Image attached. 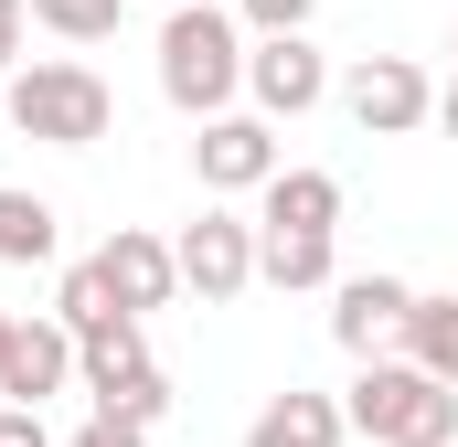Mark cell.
Listing matches in <instances>:
<instances>
[{"mask_svg": "<svg viewBox=\"0 0 458 447\" xmlns=\"http://www.w3.org/2000/svg\"><path fill=\"white\" fill-rule=\"evenodd\" d=\"M234 86H245V32H234V11H214V0L171 11V21H160V97L182 117H234Z\"/></svg>", "mask_w": 458, "mask_h": 447, "instance_id": "6da1fadb", "label": "cell"}, {"mask_svg": "<svg viewBox=\"0 0 458 447\" xmlns=\"http://www.w3.org/2000/svg\"><path fill=\"white\" fill-rule=\"evenodd\" d=\"M342 416L373 447H448L458 437V394L437 373H416V362H362V384H352Z\"/></svg>", "mask_w": 458, "mask_h": 447, "instance_id": "7a4b0ae2", "label": "cell"}, {"mask_svg": "<svg viewBox=\"0 0 458 447\" xmlns=\"http://www.w3.org/2000/svg\"><path fill=\"white\" fill-rule=\"evenodd\" d=\"M107 75L97 64H32V75H11V128L21 139H54V149H97L107 139Z\"/></svg>", "mask_w": 458, "mask_h": 447, "instance_id": "3957f363", "label": "cell"}, {"mask_svg": "<svg viewBox=\"0 0 458 447\" xmlns=\"http://www.w3.org/2000/svg\"><path fill=\"white\" fill-rule=\"evenodd\" d=\"M342 107H352L362 139H405V128L437 117V86H427V64H405V54H362L342 75Z\"/></svg>", "mask_w": 458, "mask_h": 447, "instance_id": "277c9868", "label": "cell"}, {"mask_svg": "<svg viewBox=\"0 0 458 447\" xmlns=\"http://www.w3.org/2000/svg\"><path fill=\"white\" fill-rule=\"evenodd\" d=\"M171 266H182V288H192L203 309H225V299H245V288H256V224H234V214L182 224Z\"/></svg>", "mask_w": 458, "mask_h": 447, "instance_id": "5b68a950", "label": "cell"}, {"mask_svg": "<svg viewBox=\"0 0 458 447\" xmlns=\"http://www.w3.org/2000/svg\"><path fill=\"white\" fill-rule=\"evenodd\" d=\"M245 86H256V107H267V117H310L320 97H331V64H320L310 32H267V43L245 54Z\"/></svg>", "mask_w": 458, "mask_h": 447, "instance_id": "8992f818", "label": "cell"}, {"mask_svg": "<svg viewBox=\"0 0 458 447\" xmlns=\"http://www.w3.org/2000/svg\"><path fill=\"white\" fill-rule=\"evenodd\" d=\"M97 277H107L117 320H139V309H171V299H182V266H171V245H160V234H139V224H117L107 245H97Z\"/></svg>", "mask_w": 458, "mask_h": 447, "instance_id": "52a82bcc", "label": "cell"}, {"mask_svg": "<svg viewBox=\"0 0 458 447\" xmlns=\"http://www.w3.org/2000/svg\"><path fill=\"white\" fill-rule=\"evenodd\" d=\"M192 171H203V192H267L277 181V128L267 117H203Z\"/></svg>", "mask_w": 458, "mask_h": 447, "instance_id": "ba28073f", "label": "cell"}, {"mask_svg": "<svg viewBox=\"0 0 458 447\" xmlns=\"http://www.w3.org/2000/svg\"><path fill=\"white\" fill-rule=\"evenodd\" d=\"M405 309H416L405 277H342L331 288V341H342L352 362H373L384 341H405Z\"/></svg>", "mask_w": 458, "mask_h": 447, "instance_id": "9c48e42d", "label": "cell"}, {"mask_svg": "<svg viewBox=\"0 0 458 447\" xmlns=\"http://www.w3.org/2000/svg\"><path fill=\"white\" fill-rule=\"evenodd\" d=\"M75 384V331L64 320H11V362H0V394L43 416V394Z\"/></svg>", "mask_w": 458, "mask_h": 447, "instance_id": "30bf717a", "label": "cell"}, {"mask_svg": "<svg viewBox=\"0 0 458 447\" xmlns=\"http://www.w3.org/2000/svg\"><path fill=\"white\" fill-rule=\"evenodd\" d=\"M342 437H352V416L331 405V394H299V384L267 394V416L245 426V447H342Z\"/></svg>", "mask_w": 458, "mask_h": 447, "instance_id": "8fae6325", "label": "cell"}, {"mask_svg": "<svg viewBox=\"0 0 458 447\" xmlns=\"http://www.w3.org/2000/svg\"><path fill=\"white\" fill-rule=\"evenodd\" d=\"M256 224H267V234H331V224H342V181H331V171H277Z\"/></svg>", "mask_w": 458, "mask_h": 447, "instance_id": "7c38bea8", "label": "cell"}, {"mask_svg": "<svg viewBox=\"0 0 458 447\" xmlns=\"http://www.w3.org/2000/svg\"><path fill=\"white\" fill-rule=\"evenodd\" d=\"M405 362L437 373L458 394V299H427V288H416V309H405Z\"/></svg>", "mask_w": 458, "mask_h": 447, "instance_id": "4fadbf2b", "label": "cell"}, {"mask_svg": "<svg viewBox=\"0 0 458 447\" xmlns=\"http://www.w3.org/2000/svg\"><path fill=\"white\" fill-rule=\"evenodd\" d=\"M128 373H149V341H139V320H107V331L75 341V384H86V394H107V384H128Z\"/></svg>", "mask_w": 458, "mask_h": 447, "instance_id": "5bb4252c", "label": "cell"}, {"mask_svg": "<svg viewBox=\"0 0 458 447\" xmlns=\"http://www.w3.org/2000/svg\"><path fill=\"white\" fill-rule=\"evenodd\" d=\"M267 288H331V234H256Z\"/></svg>", "mask_w": 458, "mask_h": 447, "instance_id": "9a60e30c", "label": "cell"}, {"mask_svg": "<svg viewBox=\"0 0 458 447\" xmlns=\"http://www.w3.org/2000/svg\"><path fill=\"white\" fill-rule=\"evenodd\" d=\"M54 256V203L43 192H0V266H43Z\"/></svg>", "mask_w": 458, "mask_h": 447, "instance_id": "2e32d148", "label": "cell"}, {"mask_svg": "<svg viewBox=\"0 0 458 447\" xmlns=\"http://www.w3.org/2000/svg\"><path fill=\"white\" fill-rule=\"evenodd\" d=\"M97 416H107V426H139V437H149V426L171 416V373L149 362V373H128V384H107V394H97Z\"/></svg>", "mask_w": 458, "mask_h": 447, "instance_id": "e0dca14e", "label": "cell"}, {"mask_svg": "<svg viewBox=\"0 0 458 447\" xmlns=\"http://www.w3.org/2000/svg\"><path fill=\"white\" fill-rule=\"evenodd\" d=\"M54 320H64L75 341L117 320V299H107V277H97V256H86V266H64V288H54Z\"/></svg>", "mask_w": 458, "mask_h": 447, "instance_id": "ac0fdd59", "label": "cell"}, {"mask_svg": "<svg viewBox=\"0 0 458 447\" xmlns=\"http://www.w3.org/2000/svg\"><path fill=\"white\" fill-rule=\"evenodd\" d=\"M32 21L64 32V43H107V32H117V0H32Z\"/></svg>", "mask_w": 458, "mask_h": 447, "instance_id": "d6986e66", "label": "cell"}, {"mask_svg": "<svg viewBox=\"0 0 458 447\" xmlns=\"http://www.w3.org/2000/svg\"><path fill=\"white\" fill-rule=\"evenodd\" d=\"M234 11L256 21V43H267V32H310V0H234Z\"/></svg>", "mask_w": 458, "mask_h": 447, "instance_id": "ffe728a7", "label": "cell"}, {"mask_svg": "<svg viewBox=\"0 0 458 447\" xmlns=\"http://www.w3.org/2000/svg\"><path fill=\"white\" fill-rule=\"evenodd\" d=\"M21 21H32V0H0V86L21 75Z\"/></svg>", "mask_w": 458, "mask_h": 447, "instance_id": "44dd1931", "label": "cell"}, {"mask_svg": "<svg viewBox=\"0 0 458 447\" xmlns=\"http://www.w3.org/2000/svg\"><path fill=\"white\" fill-rule=\"evenodd\" d=\"M0 447H54V437H43V416H32V405H0Z\"/></svg>", "mask_w": 458, "mask_h": 447, "instance_id": "7402d4cb", "label": "cell"}, {"mask_svg": "<svg viewBox=\"0 0 458 447\" xmlns=\"http://www.w3.org/2000/svg\"><path fill=\"white\" fill-rule=\"evenodd\" d=\"M64 447H149V437H139V426H107V416H97V426H75Z\"/></svg>", "mask_w": 458, "mask_h": 447, "instance_id": "603a6c76", "label": "cell"}, {"mask_svg": "<svg viewBox=\"0 0 458 447\" xmlns=\"http://www.w3.org/2000/svg\"><path fill=\"white\" fill-rule=\"evenodd\" d=\"M437 128H448V139H458V75H448V86H437Z\"/></svg>", "mask_w": 458, "mask_h": 447, "instance_id": "cb8c5ba5", "label": "cell"}, {"mask_svg": "<svg viewBox=\"0 0 458 447\" xmlns=\"http://www.w3.org/2000/svg\"><path fill=\"white\" fill-rule=\"evenodd\" d=\"M0 362H11V320H0Z\"/></svg>", "mask_w": 458, "mask_h": 447, "instance_id": "d4e9b609", "label": "cell"}, {"mask_svg": "<svg viewBox=\"0 0 458 447\" xmlns=\"http://www.w3.org/2000/svg\"><path fill=\"white\" fill-rule=\"evenodd\" d=\"M160 11H192V0H160Z\"/></svg>", "mask_w": 458, "mask_h": 447, "instance_id": "484cf974", "label": "cell"}]
</instances>
